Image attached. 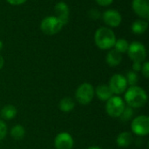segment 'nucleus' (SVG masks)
<instances>
[{"label":"nucleus","mask_w":149,"mask_h":149,"mask_svg":"<svg viewBox=\"0 0 149 149\" xmlns=\"http://www.w3.org/2000/svg\"><path fill=\"white\" fill-rule=\"evenodd\" d=\"M124 98L125 103L132 108L142 107L148 101V94L146 91L138 86H133L127 88Z\"/></svg>","instance_id":"1"},{"label":"nucleus","mask_w":149,"mask_h":149,"mask_svg":"<svg viewBox=\"0 0 149 149\" xmlns=\"http://www.w3.org/2000/svg\"><path fill=\"white\" fill-rule=\"evenodd\" d=\"M116 36L112 29L108 27L99 28L94 34V41L96 45L101 50H110L114 46Z\"/></svg>","instance_id":"2"},{"label":"nucleus","mask_w":149,"mask_h":149,"mask_svg":"<svg viewBox=\"0 0 149 149\" xmlns=\"http://www.w3.org/2000/svg\"><path fill=\"white\" fill-rule=\"evenodd\" d=\"M63 26L64 24L56 16L46 17L42 20L40 24V29L42 32L49 36L58 33L62 30Z\"/></svg>","instance_id":"3"},{"label":"nucleus","mask_w":149,"mask_h":149,"mask_svg":"<svg viewBox=\"0 0 149 149\" xmlns=\"http://www.w3.org/2000/svg\"><path fill=\"white\" fill-rule=\"evenodd\" d=\"M126 107L124 100L119 95L112 96L106 104V112L112 118H119Z\"/></svg>","instance_id":"4"},{"label":"nucleus","mask_w":149,"mask_h":149,"mask_svg":"<svg viewBox=\"0 0 149 149\" xmlns=\"http://www.w3.org/2000/svg\"><path fill=\"white\" fill-rule=\"evenodd\" d=\"M94 88L90 83H83L78 86L75 92L76 100L81 105H88L94 97Z\"/></svg>","instance_id":"5"},{"label":"nucleus","mask_w":149,"mask_h":149,"mask_svg":"<svg viewBox=\"0 0 149 149\" xmlns=\"http://www.w3.org/2000/svg\"><path fill=\"white\" fill-rule=\"evenodd\" d=\"M127 52L133 62L143 63L147 58V50L145 45L138 41H134L133 43L129 44Z\"/></svg>","instance_id":"6"},{"label":"nucleus","mask_w":149,"mask_h":149,"mask_svg":"<svg viewBox=\"0 0 149 149\" xmlns=\"http://www.w3.org/2000/svg\"><path fill=\"white\" fill-rule=\"evenodd\" d=\"M133 133L138 136H146L149 134V118L147 115L135 117L131 123Z\"/></svg>","instance_id":"7"},{"label":"nucleus","mask_w":149,"mask_h":149,"mask_svg":"<svg viewBox=\"0 0 149 149\" xmlns=\"http://www.w3.org/2000/svg\"><path fill=\"white\" fill-rule=\"evenodd\" d=\"M108 86L110 87L113 94L120 95L123 93L124 92H126L127 88V82L124 75L116 73L111 77Z\"/></svg>","instance_id":"8"},{"label":"nucleus","mask_w":149,"mask_h":149,"mask_svg":"<svg viewBox=\"0 0 149 149\" xmlns=\"http://www.w3.org/2000/svg\"><path fill=\"white\" fill-rule=\"evenodd\" d=\"M74 141L72 136L66 132H62L57 134L54 140V146L56 149H72Z\"/></svg>","instance_id":"9"},{"label":"nucleus","mask_w":149,"mask_h":149,"mask_svg":"<svg viewBox=\"0 0 149 149\" xmlns=\"http://www.w3.org/2000/svg\"><path fill=\"white\" fill-rule=\"evenodd\" d=\"M103 20L104 23L109 26V27H118L120 26V24H121L122 21V17L120 13L113 9H109L107 10H106L103 13Z\"/></svg>","instance_id":"10"},{"label":"nucleus","mask_w":149,"mask_h":149,"mask_svg":"<svg viewBox=\"0 0 149 149\" xmlns=\"http://www.w3.org/2000/svg\"><path fill=\"white\" fill-rule=\"evenodd\" d=\"M132 8L142 19L148 20L149 18V0H133Z\"/></svg>","instance_id":"11"},{"label":"nucleus","mask_w":149,"mask_h":149,"mask_svg":"<svg viewBox=\"0 0 149 149\" xmlns=\"http://www.w3.org/2000/svg\"><path fill=\"white\" fill-rule=\"evenodd\" d=\"M54 11L56 13V17L62 22V24L65 25L69 21V16H70V10L65 2H58L56 3L54 7Z\"/></svg>","instance_id":"12"},{"label":"nucleus","mask_w":149,"mask_h":149,"mask_svg":"<svg viewBox=\"0 0 149 149\" xmlns=\"http://www.w3.org/2000/svg\"><path fill=\"white\" fill-rule=\"evenodd\" d=\"M94 93L97 95L98 99L102 101H107L112 96H113V93H112L110 87L108 86V85H106V84L98 86L96 89L94 90Z\"/></svg>","instance_id":"13"},{"label":"nucleus","mask_w":149,"mask_h":149,"mask_svg":"<svg viewBox=\"0 0 149 149\" xmlns=\"http://www.w3.org/2000/svg\"><path fill=\"white\" fill-rule=\"evenodd\" d=\"M121 61H122V55L115 49L109 51L108 53L107 54L106 62L111 67H115L119 65L121 63Z\"/></svg>","instance_id":"14"},{"label":"nucleus","mask_w":149,"mask_h":149,"mask_svg":"<svg viewBox=\"0 0 149 149\" xmlns=\"http://www.w3.org/2000/svg\"><path fill=\"white\" fill-rule=\"evenodd\" d=\"M134 138L131 133L122 132L120 133L116 139V143L120 148H127L133 143Z\"/></svg>","instance_id":"15"},{"label":"nucleus","mask_w":149,"mask_h":149,"mask_svg":"<svg viewBox=\"0 0 149 149\" xmlns=\"http://www.w3.org/2000/svg\"><path fill=\"white\" fill-rule=\"evenodd\" d=\"M17 107L13 105H6L0 111V116L5 120H10L14 119L17 116Z\"/></svg>","instance_id":"16"},{"label":"nucleus","mask_w":149,"mask_h":149,"mask_svg":"<svg viewBox=\"0 0 149 149\" xmlns=\"http://www.w3.org/2000/svg\"><path fill=\"white\" fill-rule=\"evenodd\" d=\"M148 27V23L145 19H137L132 24L131 29L134 34L141 35L143 34Z\"/></svg>","instance_id":"17"},{"label":"nucleus","mask_w":149,"mask_h":149,"mask_svg":"<svg viewBox=\"0 0 149 149\" xmlns=\"http://www.w3.org/2000/svg\"><path fill=\"white\" fill-rule=\"evenodd\" d=\"M75 107V102L71 97H65L60 100L58 103V108L64 113H69Z\"/></svg>","instance_id":"18"},{"label":"nucleus","mask_w":149,"mask_h":149,"mask_svg":"<svg viewBox=\"0 0 149 149\" xmlns=\"http://www.w3.org/2000/svg\"><path fill=\"white\" fill-rule=\"evenodd\" d=\"M10 136L16 141H21L25 136V129L22 125H15L10 129Z\"/></svg>","instance_id":"19"},{"label":"nucleus","mask_w":149,"mask_h":149,"mask_svg":"<svg viewBox=\"0 0 149 149\" xmlns=\"http://www.w3.org/2000/svg\"><path fill=\"white\" fill-rule=\"evenodd\" d=\"M128 46H129V44L127 42V39L125 38H120L118 40H116L115 44H114V49L119 52L120 53H126L128 50Z\"/></svg>","instance_id":"20"},{"label":"nucleus","mask_w":149,"mask_h":149,"mask_svg":"<svg viewBox=\"0 0 149 149\" xmlns=\"http://www.w3.org/2000/svg\"><path fill=\"white\" fill-rule=\"evenodd\" d=\"M126 79H127V85H130V86H137L138 82H139V76H138V73L136 72H134V71H129L127 72V75L125 76Z\"/></svg>","instance_id":"21"},{"label":"nucleus","mask_w":149,"mask_h":149,"mask_svg":"<svg viewBox=\"0 0 149 149\" xmlns=\"http://www.w3.org/2000/svg\"><path fill=\"white\" fill-rule=\"evenodd\" d=\"M133 116H134V110L132 107L127 106V107H125L123 112L121 113V114L119 118L120 119L121 121L127 122V121H129L133 118Z\"/></svg>","instance_id":"22"},{"label":"nucleus","mask_w":149,"mask_h":149,"mask_svg":"<svg viewBox=\"0 0 149 149\" xmlns=\"http://www.w3.org/2000/svg\"><path fill=\"white\" fill-rule=\"evenodd\" d=\"M7 126L5 124L4 121H3L2 120H0V141H2L3 139L5 138L6 134H7Z\"/></svg>","instance_id":"23"},{"label":"nucleus","mask_w":149,"mask_h":149,"mask_svg":"<svg viewBox=\"0 0 149 149\" xmlns=\"http://www.w3.org/2000/svg\"><path fill=\"white\" fill-rule=\"evenodd\" d=\"M141 72L143 74V76L146 79L149 78V63L148 61H145L144 63H142V67H141Z\"/></svg>","instance_id":"24"},{"label":"nucleus","mask_w":149,"mask_h":149,"mask_svg":"<svg viewBox=\"0 0 149 149\" xmlns=\"http://www.w3.org/2000/svg\"><path fill=\"white\" fill-rule=\"evenodd\" d=\"M95 1H96V3H97L99 5L104 6V7L109 6V5L112 4L113 2V0H95Z\"/></svg>","instance_id":"25"},{"label":"nucleus","mask_w":149,"mask_h":149,"mask_svg":"<svg viewBox=\"0 0 149 149\" xmlns=\"http://www.w3.org/2000/svg\"><path fill=\"white\" fill-rule=\"evenodd\" d=\"M133 71L134 72H140L141 70V67H142V63H140V62H134L133 63Z\"/></svg>","instance_id":"26"},{"label":"nucleus","mask_w":149,"mask_h":149,"mask_svg":"<svg viewBox=\"0 0 149 149\" xmlns=\"http://www.w3.org/2000/svg\"><path fill=\"white\" fill-rule=\"evenodd\" d=\"M11 5H20L24 3L27 0H6Z\"/></svg>","instance_id":"27"},{"label":"nucleus","mask_w":149,"mask_h":149,"mask_svg":"<svg viewBox=\"0 0 149 149\" xmlns=\"http://www.w3.org/2000/svg\"><path fill=\"white\" fill-rule=\"evenodd\" d=\"M3 65H4V59H3V56L0 55V70L3 67Z\"/></svg>","instance_id":"28"},{"label":"nucleus","mask_w":149,"mask_h":149,"mask_svg":"<svg viewBox=\"0 0 149 149\" xmlns=\"http://www.w3.org/2000/svg\"><path fill=\"white\" fill-rule=\"evenodd\" d=\"M86 149H103V148H101L100 147H98V146H92V147L87 148Z\"/></svg>","instance_id":"29"},{"label":"nucleus","mask_w":149,"mask_h":149,"mask_svg":"<svg viewBox=\"0 0 149 149\" xmlns=\"http://www.w3.org/2000/svg\"><path fill=\"white\" fill-rule=\"evenodd\" d=\"M2 49H3V42L0 40V51H1Z\"/></svg>","instance_id":"30"}]
</instances>
